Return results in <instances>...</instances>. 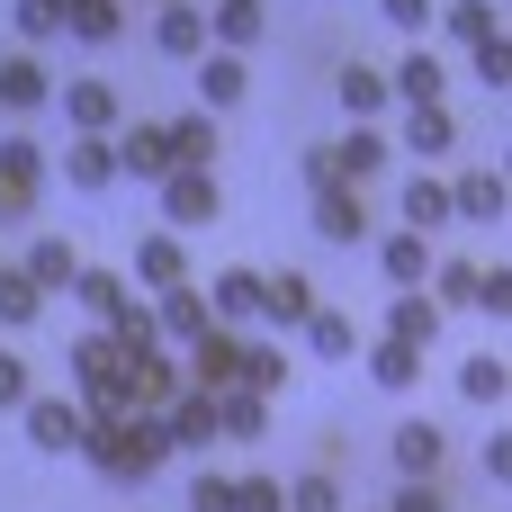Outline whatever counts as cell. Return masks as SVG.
Here are the masks:
<instances>
[{"label": "cell", "mask_w": 512, "mask_h": 512, "mask_svg": "<svg viewBox=\"0 0 512 512\" xmlns=\"http://www.w3.org/2000/svg\"><path fill=\"white\" fill-rule=\"evenodd\" d=\"M63 369H72V387H81V414H126V351H117L108 324H99V333H72V342H63Z\"/></svg>", "instance_id": "cell-1"}, {"label": "cell", "mask_w": 512, "mask_h": 512, "mask_svg": "<svg viewBox=\"0 0 512 512\" xmlns=\"http://www.w3.org/2000/svg\"><path fill=\"white\" fill-rule=\"evenodd\" d=\"M45 198V144L36 135H0V225H27Z\"/></svg>", "instance_id": "cell-2"}, {"label": "cell", "mask_w": 512, "mask_h": 512, "mask_svg": "<svg viewBox=\"0 0 512 512\" xmlns=\"http://www.w3.org/2000/svg\"><path fill=\"white\" fill-rule=\"evenodd\" d=\"M153 189H162V216H171V225H216V216H225V189H216V171H198V162H171Z\"/></svg>", "instance_id": "cell-3"}, {"label": "cell", "mask_w": 512, "mask_h": 512, "mask_svg": "<svg viewBox=\"0 0 512 512\" xmlns=\"http://www.w3.org/2000/svg\"><path fill=\"white\" fill-rule=\"evenodd\" d=\"M18 423H27V441H36L45 459H63V450H81V423H90V414H81V396H27Z\"/></svg>", "instance_id": "cell-4"}, {"label": "cell", "mask_w": 512, "mask_h": 512, "mask_svg": "<svg viewBox=\"0 0 512 512\" xmlns=\"http://www.w3.org/2000/svg\"><path fill=\"white\" fill-rule=\"evenodd\" d=\"M180 387H189V369H180V360H171L162 342H153V351H126V405L162 414V405H171Z\"/></svg>", "instance_id": "cell-5"}, {"label": "cell", "mask_w": 512, "mask_h": 512, "mask_svg": "<svg viewBox=\"0 0 512 512\" xmlns=\"http://www.w3.org/2000/svg\"><path fill=\"white\" fill-rule=\"evenodd\" d=\"M315 234H324V243H342V252H351V243H369L360 180H324V189H315Z\"/></svg>", "instance_id": "cell-6"}, {"label": "cell", "mask_w": 512, "mask_h": 512, "mask_svg": "<svg viewBox=\"0 0 512 512\" xmlns=\"http://www.w3.org/2000/svg\"><path fill=\"white\" fill-rule=\"evenodd\" d=\"M180 351H189V387H207V396L234 387V369H243V333H234V324H207V333L180 342Z\"/></svg>", "instance_id": "cell-7"}, {"label": "cell", "mask_w": 512, "mask_h": 512, "mask_svg": "<svg viewBox=\"0 0 512 512\" xmlns=\"http://www.w3.org/2000/svg\"><path fill=\"white\" fill-rule=\"evenodd\" d=\"M63 126L72 135H117L126 126V99L108 81H63Z\"/></svg>", "instance_id": "cell-8"}, {"label": "cell", "mask_w": 512, "mask_h": 512, "mask_svg": "<svg viewBox=\"0 0 512 512\" xmlns=\"http://www.w3.org/2000/svg\"><path fill=\"white\" fill-rule=\"evenodd\" d=\"M315 306H324V297H315L306 270H270V279H261V324H270V333H297Z\"/></svg>", "instance_id": "cell-9"}, {"label": "cell", "mask_w": 512, "mask_h": 512, "mask_svg": "<svg viewBox=\"0 0 512 512\" xmlns=\"http://www.w3.org/2000/svg\"><path fill=\"white\" fill-rule=\"evenodd\" d=\"M512 189L504 171H468V180H450V225H504Z\"/></svg>", "instance_id": "cell-10"}, {"label": "cell", "mask_w": 512, "mask_h": 512, "mask_svg": "<svg viewBox=\"0 0 512 512\" xmlns=\"http://www.w3.org/2000/svg\"><path fill=\"white\" fill-rule=\"evenodd\" d=\"M387 90H396V108H414V99H441V90H450V63H441V54L414 36V45H405V63L387 72Z\"/></svg>", "instance_id": "cell-11"}, {"label": "cell", "mask_w": 512, "mask_h": 512, "mask_svg": "<svg viewBox=\"0 0 512 512\" xmlns=\"http://www.w3.org/2000/svg\"><path fill=\"white\" fill-rule=\"evenodd\" d=\"M108 144H117V171H135V180H162V171H171V135H162L153 117H135V126H117Z\"/></svg>", "instance_id": "cell-12"}, {"label": "cell", "mask_w": 512, "mask_h": 512, "mask_svg": "<svg viewBox=\"0 0 512 512\" xmlns=\"http://www.w3.org/2000/svg\"><path fill=\"white\" fill-rule=\"evenodd\" d=\"M153 297H162V306H153V333H162V342H198V333L216 324V315H207V288H189V279H180V288H153Z\"/></svg>", "instance_id": "cell-13"}, {"label": "cell", "mask_w": 512, "mask_h": 512, "mask_svg": "<svg viewBox=\"0 0 512 512\" xmlns=\"http://www.w3.org/2000/svg\"><path fill=\"white\" fill-rule=\"evenodd\" d=\"M45 99H54V72H45L36 54H0V108H9V117H36Z\"/></svg>", "instance_id": "cell-14"}, {"label": "cell", "mask_w": 512, "mask_h": 512, "mask_svg": "<svg viewBox=\"0 0 512 512\" xmlns=\"http://www.w3.org/2000/svg\"><path fill=\"white\" fill-rule=\"evenodd\" d=\"M153 45H162L171 63L207 54V9H198V0H162V18H153Z\"/></svg>", "instance_id": "cell-15"}, {"label": "cell", "mask_w": 512, "mask_h": 512, "mask_svg": "<svg viewBox=\"0 0 512 512\" xmlns=\"http://www.w3.org/2000/svg\"><path fill=\"white\" fill-rule=\"evenodd\" d=\"M189 63H198V108H234V99L252 90L243 54H225V45H207V54H189Z\"/></svg>", "instance_id": "cell-16"}, {"label": "cell", "mask_w": 512, "mask_h": 512, "mask_svg": "<svg viewBox=\"0 0 512 512\" xmlns=\"http://www.w3.org/2000/svg\"><path fill=\"white\" fill-rule=\"evenodd\" d=\"M387 144H414L423 162H441V153L459 144V117H450L441 99H414V108H405V135H387Z\"/></svg>", "instance_id": "cell-17"}, {"label": "cell", "mask_w": 512, "mask_h": 512, "mask_svg": "<svg viewBox=\"0 0 512 512\" xmlns=\"http://www.w3.org/2000/svg\"><path fill=\"white\" fill-rule=\"evenodd\" d=\"M324 153H333V171H342V180H369V171H387V153H396V144H387V126L351 117V135H342V144H324Z\"/></svg>", "instance_id": "cell-18"}, {"label": "cell", "mask_w": 512, "mask_h": 512, "mask_svg": "<svg viewBox=\"0 0 512 512\" xmlns=\"http://www.w3.org/2000/svg\"><path fill=\"white\" fill-rule=\"evenodd\" d=\"M63 297H81V315L90 324H117L126 306H135V279H117V270H72V288Z\"/></svg>", "instance_id": "cell-19"}, {"label": "cell", "mask_w": 512, "mask_h": 512, "mask_svg": "<svg viewBox=\"0 0 512 512\" xmlns=\"http://www.w3.org/2000/svg\"><path fill=\"white\" fill-rule=\"evenodd\" d=\"M261 432H270V396H252L243 378L216 387V441H261Z\"/></svg>", "instance_id": "cell-20"}, {"label": "cell", "mask_w": 512, "mask_h": 512, "mask_svg": "<svg viewBox=\"0 0 512 512\" xmlns=\"http://www.w3.org/2000/svg\"><path fill=\"white\" fill-rule=\"evenodd\" d=\"M378 270H387V288H423V279H432V234H414V225L387 234V243H378Z\"/></svg>", "instance_id": "cell-21"}, {"label": "cell", "mask_w": 512, "mask_h": 512, "mask_svg": "<svg viewBox=\"0 0 512 512\" xmlns=\"http://www.w3.org/2000/svg\"><path fill=\"white\" fill-rule=\"evenodd\" d=\"M207 315L216 324H252L261 315V270H216L207 279Z\"/></svg>", "instance_id": "cell-22"}, {"label": "cell", "mask_w": 512, "mask_h": 512, "mask_svg": "<svg viewBox=\"0 0 512 512\" xmlns=\"http://www.w3.org/2000/svg\"><path fill=\"white\" fill-rule=\"evenodd\" d=\"M387 333L414 342V351H432V342H441V306H432L423 288H396V297H387Z\"/></svg>", "instance_id": "cell-23"}, {"label": "cell", "mask_w": 512, "mask_h": 512, "mask_svg": "<svg viewBox=\"0 0 512 512\" xmlns=\"http://www.w3.org/2000/svg\"><path fill=\"white\" fill-rule=\"evenodd\" d=\"M261 27H270V9H261V0H216V9H207V45H225V54L261 45Z\"/></svg>", "instance_id": "cell-24"}, {"label": "cell", "mask_w": 512, "mask_h": 512, "mask_svg": "<svg viewBox=\"0 0 512 512\" xmlns=\"http://www.w3.org/2000/svg\"><path fill=\"white\" fill-rule=\"evenodd\" d=\"M333 90H342V108H351V117H369V126L396 108V90H387V72H378V63H342V81H333Z\"/></svg>", "instance_id": "cell-25"}, {"label": "cell", "mask_w": 512, "mask_h": 512, "mask_svg": "<svg viewBox=\"0 0 512 512\" xmlns=\"http://www.w3.org/2000/svg\"><path fill=\"white\" fill-rule=\"evenodd\" d=\"M63 180H72V189H108V180H117V144H108V135H72V144H63Z\"/></svg>", "instance_id": "cell-26"}, {"label": "cell", "mask_w": 512, "mask_h": 512, "mask_svg": "<svg viewBox=\"0 0 512 512\" xmlns=\"http://www.w3.org/2000/svg\"><path fill=\"white\" fill-rule=\"evenodd\" d=\"M234 378H243L252 396H270V405H279V396H288V378H297V360H288L279 342H243V369H234Z\"/></svg>", "instance_id": "cell-27"}, {"label": "cell", "mask_w": 512, "mask_h": 512, "mask_svg": "<svg viewBox=\"0 0 512 512\" xmlns=\"http://www.w3.org/2000/svg\"><path fill=\"white\" fill-rule=\"evenodd\" d=\"M369 378H378L387 396H414V387H423V351L387 333V342H369Z\"/></svg>", "instance_id": "cell-28"}, {"label": "cell", "mask_w": 512, "mask_h": 512, "mask_svg": "<svg viewBox=\"0 0 512 512\" xmlns=\"http://www.w3.org/2000/svg\"><path fill=\"white\" fill-rule=\"evenodd\" d=\"M441 450H450L441 423H423V414L396 423V477H441Z\"/></svg>", "instance_id": "cell-29"}, {"label": "cell", "mask_w": 512, "mask_h": 512, "mask_svg": "<svg viewBox=\"0 0 512 512\" xmlns=\"http://www.w3.org/2000/svg\"><path fill=\"white\" fill-rule=\"evenodd\" d=\"M135 279H144V288H180V279H189L180 234H144V243H135Z\"/></svg>", "instance_id": "cell-30"}, {"label": "cell", "mask_w": 512, "mask_h": 512, "mask_svg": "<svg viewBox=\"0 0 512 512\" xmlns=\"http://www.w3.org/2000/svg\"><path fill=\"white\" fill-rule=\"evenodd\" d=\"M297 333H306V351H315V360H351V351H360V324H351L342 306H315Z\"/></svg>", "instance_id": "cell-31"}, {"label": "cell", "mask_w": 512, "mask_h": 512, "mask_svg": "<svg viewBox=\"0 0 512 512\" xmlns=\"http://www.w3.org/2000/svg\"><path fill=\"white\" fill-rule=\"evenodd\" d=\"M162 135H171V162H198V171H216V108H198V117H171Z\"/></svg>", "instance_id": "cell-32"}, {"label": "cell", "mask_w": 512, "mask_h": 512, "mask_svg": "<svg viewBox=\"0 0 512 512\" xmlns=\"http://www.w3.org/2000/svg\"><path fill=\"white\" fill-rule=\"evenodd\" d=\"M396 216H405L414 234H441V225H450V180H423V171H414V180H405V207H396Z\"/></svg>", "instance_id": "cell-33"}, {"label": "cell", "mask_w": 512, "mask_h": 512, "mask_svg": "<svg viewBox=\"0 0 512 512\" xmlns=\"http://www.w3.org/2000/svg\"><path fill=\"white\" fill-rule=\"evenodd\" d=\"M18 270H27V279H36V288H72V270H81V252H72V243H63V234H36V243H27V261H18Z\"/></svg>", "instance_id": "cell-34"}, {"label": "cell", "mask_w": 512, "mask_h": 512, "mask_svg": "<svg viewBox=\"0 0 512 512\" xmlns=\"http://www.w3.org/2000/svg\"><path fill=\"white\" fill-rule=\"evenodd\" d=\"M459 396H468V405H495V414H504V396H512V369H504V351H477V360L459 369Z\"/></svg>", "instance_id": "cell-35"}, {"label": "cell", "mask_w": 512, "mask_h": 512, "mask_svg": "<svg viewBox=\"0 0 512 512\" xmlns=\"http://www.w3.org/2000/svg\"><path fill=\"white\" fill-rule=\"evenodd\" d=\"M36 315H45V288H36L27 270H9V261H0V324H9V333H27Z\"/></svg>", "instance_id": "cell-36"}, {"label": "cell", "mask_w": 512, "mask_h": 512, "mask_svg": "<svg viewBox=\"0 0 512 512\" xmlns=\"http://www.w3.org/2000/svg\"><path fill=\"white\" fill-rule=\"evenodd\" d=\"M468 72H477V81H486L495 99L512 90V36H504V27H486V36L468 45Z\"/></svg>", "instance_id": "cell-37"}, {"label": "cell", "mask_w": 512, "mask_h": 512, "mask_svg": "<svg viewBox=\"0 0 512 512\" xmlns=\"http://www.w3.org/2000/svg\"><path fill=\"white\" fill-rule=\"evenodd\" d=\"M63 27H72L81 45H117V27H126V9H117V0H72V9H63Z\"/></svg>", "instance_id": "cell-38"}, {"label": "cell", "mask_w": 512, "mask_h": 512, "mask_svg": "<svg viewBox=\"0 0 512 512\" xmlns=\"http://www.w3.org/2000/svg\"><path fill=\"white\" fill-rule=\"evenodd\" d=\"M288 512H351V495H342L333 468H306V477L288 486Z\"/></svg>", "instance_id": "cell-39"}, {"label": "cell", "mask_w": 512, "mask_h": 512, "mask_svg": "<svg viewBox=\"0 0 512 512\" xmlns=\"http://www.w3.org/2000/svg\"><path fill=\"white\" fill-rule=\"evenodd\" d=\"M432 306H468L477 297V261H432V288H423Z\"/></svg>", "instance_id": "cell-40"}, {"label": "cell", "mask_w": 512, "mask_h": 512, "mask_svg": "<svg viewBox=\"0 0 512 512\" xmlns=\"http://www.w3.org/2000/svg\"><path fill=\"white\" fill-rule=\"evenodd\" d=\"M432 18H441V27L459 36V45H477L486 27H504V18H495V0H450V9H432Z\"/></svg>", "instance_id": "cell-41"}, {"label": "cell", "mask_w": 512, "mask_h": 512, "mask_svg": "<svg viewBox=\"0 0 512 512\" xmlns=\"http://www.w3.org/2000/svg\"><path fill=\"white\" fill-rule=\"evenodd\" d=\"M234 512H288V486L279 477H234Z\"/></svg>", "instance_id": "cell-42"}, {"label": "cell", "mask_w": 512, "mask_h": 512, "mask_svg": "<svg viewBox=\"0 0 512 512\" xmlns=\"http://www.w3.org/2000/svg\"><path fill=\"white\" fill-rule=\"evenodd\" d=\"M18 36H27V45L63 36V0H18Z\"/></svg>", "instance_id": "cell-43"}, {"label": "cell", "mask_w": 512, "mask_h": 512, "mask_svg": "<svg viewBox=\"0 0 512 512\" xmlns=\"http://www.w3.org/2000/svg\"><path fill=\"white\" fill-rule=\"evenodd\" d=\"M468 306H486L495 324L512 315V270H504V261H495V270H477V297H468Z\"/></svg>", "instance_id": "cell-44"}, {"label": "cell", "mask_w": 512, "mask_h": 512, "mask_svg": "<svg viewBox=\"0 0 512 512\" xmlns=\"http://www.w3.org/2000/svg\"><path fill=\"white\" fill-rule=\"evenodd\" d=\"M378 9H387L396 36H432V9H441V0H378Z\"/></svg>", "instance_id": "cell-45"}, {"label": "cell", "mask_w": 512, "mask_h": 512, "mask_svg": "<svg viewBox=\"0 0 512 512\" xmlns=\"http://www.w3.org/2000/svg\"><path fill=\"white\" fill-rule=\"evenodd\" d=\"M27 396H36V378H27V360H18V351H0V414H18Z\"/></svg>", "instance_id": "cell-46"}, {"label": "cell", "mask_w": 512, "mask_h": 512, "mask_svg": "<svg viewBox=\"0 0 512 512\" xmlns=\"http://www.w3.org/2000/svg\"><path fill=\"white\" fill-rule=\"evenodd\" d=\"M387 512H450V495H441L432 477H405V486H396V504H387Z\"/></svg>", "instance_id": "cell-47"}, {"label": "cell", "mask_w": 512, "mask_h": 512, "mask_svg": "<svg viewBox=\"0 0 512 512\" xmlns=\"http://www.w3.org/2000/svg\"><path fill=\"white\" fill-rule=\"evenodd\" d=\"M189 512H234V477H198L189 486Z\"/></svg>", "instance_id": "cell-48"}, {"label": "cell", "mask_w": 512, "mask_h": 512, "mask_svg": "<svg viewBox=\"0 0 512 512\" xmlns=\"http://www.w3.org/2000/svg\"><path fill=\"white\" fill-rule=\"evenodd\" d=\"M486 477H495V486H512V441H504V432L486 441Z\"/></svg>", "instance_id": "cell-49"}]
</instances>
